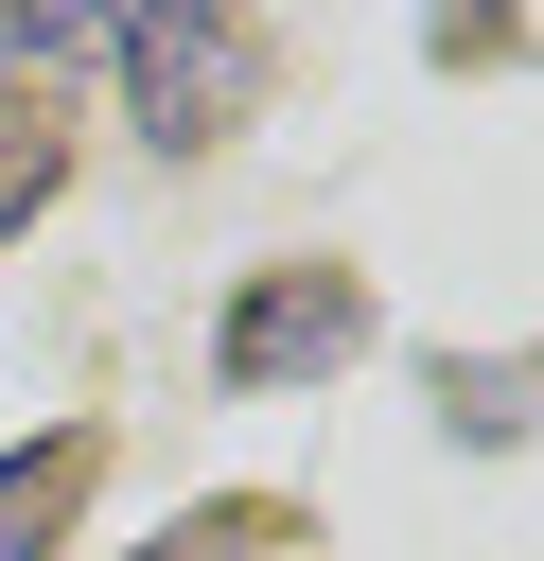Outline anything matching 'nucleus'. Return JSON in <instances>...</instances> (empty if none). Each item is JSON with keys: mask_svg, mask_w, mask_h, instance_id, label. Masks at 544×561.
Listing matches in <instances>:
<instances>
[{"mask_svg": "<svg viewBox=\"0 0 544 561\" xmlns=\"http://www.w3.org/2000/svg\"><path fill=\"white\" fill-rule=\"evenodd\" d=\"M369 333V298L333 280V263H281L263 298H228V386H298V368H333Z\"/></svg>", "mask_w": 544, "mask_h": 561, "instance_id": "2", "label": "nucleus"}, {"mask_svg": "<svg viewBox=\"0 0 544 561\" xmlns=\"http://www.w3.org/2000/svg\"><path fill=\"white\" fill-rule=\"evenodd\" d=\"M70 18L105 35L140 140H211V123L246 105V35H228V0H70Z\"/></svg>", "mask_w": 544, "mask_h": 561, "instance_id": "1", "label": "nucleus"}, {"mask_svg": "<svg viewBox=\"0 0 544 561\" xmlns=\"http://www.w3.org/2000/svg\"><path fill=\"white\" fill-rule=\"evenodd\" d=\"M53 473H70V438H35V456H0V561H35V508H53Z\"/></svg>", "mask_w": 544, "mask_h": 561, "instance_id": "3", "label": "nucleus"}]
</instances>
